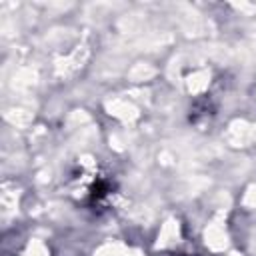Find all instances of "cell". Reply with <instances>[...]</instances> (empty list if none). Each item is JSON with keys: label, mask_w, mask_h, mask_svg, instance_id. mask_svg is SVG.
Listing matches in <instances>:
<instances>
[{"label": "cell", "mask_w": 256, "mask_h": 256, "mask_svg": "<svg viewBox=\"0 0 256 256\" xmlns=\"http://www.w3.org/2000/svg\"><path fill=\"white\" fill-rule=\"evenodd\" d=\"M212 112H214V104L210 102L208 96H204V98H200V100L194 102L192 112H190V120H192V122H198L200 118H206V116H210Z\"/></svg>", "instance_id": "2"}, {"label": "cell", "mask_w": 256, "mask_h": 256, "mask_svg": "<svg viewBox=\"0 0 256 256\" xmlns=\"http://www.w3.org/2000/svg\"><path fill=\"white\" fill-rule=\"evenodd\" d=\"M112 182L108 178H96L92 188H90V194H88V200H90V206L96 208V206H102L108 196L112 194Z\"/></svg>", "instance_id": "1"}]
</instances>
